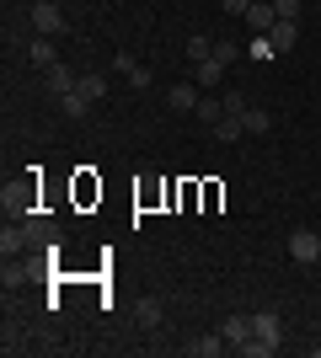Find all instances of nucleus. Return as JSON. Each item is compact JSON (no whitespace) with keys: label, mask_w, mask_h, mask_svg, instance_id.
I'll return each instance as SVG.
<instances>
[{"label":"nucleus","mask_w":321,"mask_h":358,"mask_svg":"<svg viewBox=\"0 0 321 358\" xmlns=\"http://www.w3.org/2000/svg\"><path fill=\"white\" fill-rule=\"evenodd\" d=\"M278 22H300V0H273Z\"/></svg>","instance_id":"22"},{"label":"nucleus","mask_w":321,"mask_h":358,"mask_svg":"<svg viewBox=\"0 0 321 358\" xmlns=\"http://www.w3.org/2000/svg\"><path fill=\"white\" fill-rule=\"evenodd\" d=\"M246 27H252V32H273V27H278L273 0H252V11H246Z\"/></svg>","instance_id":"5"},{"label":"nucleus","mask_w":321,"mask_h":358,"mask_svg":"<svg viewBox=\"0 0 321 358\" xmlns=\"http://www.w3.org/2000/svg\"><path fill=\"white\" fill-rule=\"evenodd\" d=\"M80 86V75L70 70V64H54V70H48V91H54V96H64V91H76Z\"/></svg>","instance_id":"11"},{"label":"nucleus","mask_w":321,"mask_h":358,"mask_svg":"<svg viewBox=\"0 0 321 358\" xmlns=\"http://www.w3.org/2000/svg\"><path fill=\"white\" fill-rule=\"evenodd\" d=\"M246 107H252V102H246V91H225V113H230V118H246Z\"/></svg>","instance_id":"21"},{"label":"nucleus","mask_w":321,"mask_h":358,"mask_svg":"<svg viewBox=\"0 0 321 358\" xmlns=\"http://www.w3.org/2000/svg\"><path fill=\"white\" fill-rule=\"evenodd\" d=\"M59 113H64V118H86V113H92V96H86V91H64V96H59Z\"/></svg>","instance_id":"10"},{"label":"nucleus","mask_w":321,"mask_h":358,"mask_svg":"<svg viewBox=\"0 0 321 358\" xmlns=\"http://www.w3.org/2000/svg\"><path fill=\"white\" fill-rule=\"evenodd\" d=\"M27 22H32L38 38H59V32H64V11L54 6V0H32V6H27Z\"/></svg>","instance_id":"1"},{"label":"nucleus","mask_w":321,"mask_h":358,"mask_svg":"<svg viewBox=\"0 0 321 358\" xmlns=\"http://www.w3.org/2000/svg\"><path fill=\"white\" fill-rule=\"evenodd\" d=\"M290 257L294 262H321V236L316 230H290Z\"/></svg>","instance_id":"2"},{"label":"nucleus","mask_w":321,"mask_h":358,"mask_svg":"<svg viewBox=\"0 0 321 358\" xmlns=\"http://www.w3.org/2000/svg\"><path fill=\"white\" fill-rule=\"evenodd\" d=\"M246 134H268V129H273V118H268V107H246Z\"/></svg>","instance_id":"16"},{"label":"nucleus","mask_w":321,"mask_h":358,"mask_svg":"<svg viewBox=\"0 0 321 358\" xmlns=\"http://www.w3.org/2000/svg\"><path fill=\"white\" fill-rule=\"evenodd\" d=\"M161 321H166L161 299H139V327H145V331H161Z\"/></svg>","instance_id":"13"},{"label":"nucleus","mask_w":321,"mask_h":358,"mask_svg":"<svg viewBox=\"0 0 321 358\" xmlns=\"http://www.w3.org/2000/svg\"><path fill=\"white\" fill-rule=\"evenodd\" d=\"M220 337H225L230 348H241L246 337H252V315H225V327H220Z\"/></svg>","instance_id":"6"},{"label":"nucleus","mask_w":321,"mask_h":358,"mask_svg":"<svg viewBox=\"0 0 321 358\" xmlns=\"http://www.w3.org/2000/svg\"><path fill=\"white\" fill-rule=\"evenodd\" d=\"M220 348H225V337L214 331V337H193V343H187V353H193V358H214Z\"/></svg>","instance_id":"15"},{"label":"nucleus","mask_w":321,"mask_h":358,"mask_svg":"<svg viewBox=\"0 0 321 358\" xmlns=\"http://www.w3.org/2000/svg\"><path fill=\"white\" fill-rule=\"evenodd\" d=\"M80 91H86L92 102H102V96H107V80H102V75H80Z\"/></svg>","instance_id":"20"},{"label":"nucleus","mask_w":321,"mask_h":358,"mask_svg":"<svg viewBox=\"0 0 321 358\" xmlns=\"http://www.w3.org/2000/svg\"><path fill=\"white\" fill-rule=\"evenodd\" d=\"M246 54H252V59H268V54H273V43H268V32H257V38H252V48H246Z\"/></svg>","instance_id":"24"},{"label":"nucleus","mask_w":321,"mask_h":358,"mask_svg":"<svg viewBox=\"0 0 321 358\" xmlns=\"http://www.w3.org/2000/svg\"><path fill=\"white\" fill-rule=\"evenodd\" d=\"M187 59H193V64H204V59H214V38H187Z\"/></svg>","instance_id":"18"},{"label":"nucleus","mask_w":321,"mask_h":358,"mask_svg":"<svg viewBox=\"0 0 321 358\" xmlns=\"http://www.w3.org/2000/svg\"><path fill=\"white\" fill-rule=\"evenodd\" d=\"M252 337H257V343H268V348L278 353V337H284L278 315H273V310H257V315H252Z\"/></svg>","instance_id":"3"},{"label":"nucleus","mask_w":321,"mask_h":358,"mask_svg":"<svg viewBox=\"0 0 321 358\" xmlns=\"http://www.w3.org/2000/svg\"><path fill=\"white\" fill-rule=\"evenodd\" d=\"M171 113H199V80H177V86L166 91Z\"/></svg>","instance_id":"4"},{"label":"nucleus","mask_w":321,"mask_h":358,"mask_svg":"<svg viewBox=\"0 0 321 358\" xmlns=\"http://www.w3.org/2000/svg\"><path fill=\"white\" fill-rule=\"evenodd\" d=\"M199 118L204 123H220V118H225V102H220V96H199Z\"/></svg>","instance_id":"19"},{"label":"nucleus","mask_w":321,"mask_h":358,"mask_svg":"<svg viewBox=\"0 0 321 358\" xmlns=\"http://www.w3.org/2000/svg\"><path fill=\"white\" fill-rule=\"evenodd\" d=\"M113 70H118L123 80H129V86H139V91L150 86V70H145V64H134L129 54H118V59H113Z\"/></svg>","instance_id":"9"},{"label":"nucleus","mask_w":321,"mask_h":358,"mask_svg":"<svg viewBox=\"0 0 321 358\" xmlns=\"http://www.w3.org/2000/svg\"><path fill=\"white\" fill-rule=\"evenodd\" d=\"M252 11V0H225V16H246Z\"/></svg>","instance_id":"25"},{"label":"nucleus","mask_w":321,"mask_h":358,"mask_svg":"<svg viewBox=\"0 0 321 358\" xmlns=\"http://www.w3.org/2000/svg\"><path fill=\"white\" fill-rule=\"evenodd\" d=\"M214 59L236 64V59H241V43H230V38H225V43H214Z\"/></svg>","instance_id":"23"},{"label":"nucleus","mask_w":321,"mask_h":358,"mask_svg":"<svg viewBox=\"0 0 321 358\" xmlns=\"http://www.w3.org/2000/svg\"><path fill=\"white\" fill-rule=\"evenodd\" d=\"M0 252H6V257H22V252H27V236H22V224H6V230H0Z\"/></svg>","instance_id":"12"},{"label":"nucleus","mask_w":321,"mask_h":358,"mask_svg":"<svg viewBox=\"0 0 321 358\" xmlns=\"http://www.w3.org/2000/svg\"><path fill=\"white\" fill-rule=\"evenodd\" d=\"M27 59L38 64V70H54V64H59V54H54V38H32V43H27Z\"/></svg>","instance_id":"8"},{"label":"nucleus","mask_w":321,"mask_h":358,"mask_svg":"<svg viewBox=\"0 0 321 358\" xmlns=\"http://www.w3.org/2000/svg\"><path fill=\"white\" fill-rule=\"evenodd\" d=\"M193 80H199V86H220V80H225V59H204L199 70H193Z\"/></svg>","instance_id":"14"},{"label":"nucleus","mask_w":321,"mask_h":358,"mask_svg":"<svg viewBox=\"0 0 321 358\" xmlns=\"http://www.w3.org/2000/svg\"><path fill=\"white\" fill-rule=\"evenodd\" d=\"M268 43H273V54H290V48L300 43V22H278V27L268 32Z\"/></svg>","instance_id":"7"},{"label":"nucleus","mask_w":321,"mask_h":358,"mask_svg":"<svg viewBox=\"0 0 321 358\" xmlns=\"http://www.w3.org/2000/svg\"><path fill=\"white\" fill-rule=\"evenodd\" d=\"M241 134H246V123H241V118H230V113L214 123V139H225V145H230V139H241Z\"/></svg>","instance_id":"17"}]
</instances>
